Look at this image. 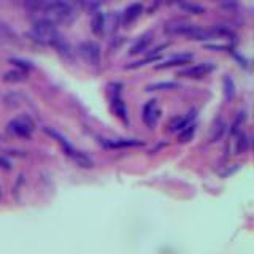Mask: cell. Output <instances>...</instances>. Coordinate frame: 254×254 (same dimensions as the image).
Returning a JSON list of instances; mask_svg holds the SVG:
<instances>
[{
	"instance_id": "cell-23",
	"label": "cell",
	"mask_w": 254,
	"mask_h": 254,
	"mask_svg": "<svg viewBox=\"0 0 254 254\" xmlns=\"http://www.w3.org/2000/svg\"><path fill=\"white\" fill-rule=\"evenodd\" d=\"M224 92H226V99H234V95H235V86H234V81H232V78H229L226 76L224 78Z\"/></svg>"
},
{
	"instance_id": "cell-21",
	"label": "cell",
	"mask_w": 254,
	"mask_h": 254,
	"mask_svg": "<svg viewBox=\"0 0 254 254\" xmlns=\"http://www.w3.org/2000/svg\"><path fill=\"white\" fill-rule=\"evenodd\" d=\"M224 132H226V123L219 121L216 126H214V129L211 130V135H210V143H214V141L221 140V137H222V135H224Z\"/></svg>"
},
{
	"instance_id": "cell-8",
	"label": "cell",
	"mask_w": 254,
	"mask_h": 254,
	"mask_svg": "<svg viewBox=\"0 0 254 254\" xmlns=\"http://www.w3.org/2000/svg\"><path fill=\"white\" fill-rule=\"evenodd\" d=\"M192 59V54L190 53H181V54H175L172 58L165 59L162 64L156 65V68H170V67H177V65H185V64L190 62Z\"/></svg>"
},
{
	"instance_id": "cell-24",
	"label": "cell",
	"mask_w": 254,
	"mask_h": 254,
	"mask_svg": "<svg viewBox=\"0 0 254 254\" xmlns=\"http://www.w3.org/2000/svg\"><path fill=\"white\" fill-rule=\"evenodd\" d=\"M11 62L13 64H16L19 68H22V70H30L32 68V65H30V62H27V61H21V59H11Z\"/></svg>"
},
{
	"instance_id": "cell-5",
	"label": "cell",
	"mask_w": 254,
	"mask_h": 254,
	"mask_svg": "<svg viewBox=\"0 0 254 254\" xmlns=\"http://www.w3.org/2000/svg\"><path fill=\"white\" fill-rule=\"evenodd\" d=\"M214 68H216V65L211 64V62H200V64H195V65H190V67H186V68L180 70L178 76L198 79V78H203L206 75H210Z\"/></svg>"
},
{
	"instance_id": "cell-16",
	"label": "cell",
	"mask_w": 254,
	"mask_h": 254,
	"mask_svg": "<svg viewBox=\"0 0 254 254\" xmlns=\"http://www.w3.org/2000/svg\"><path fill=\"white\" fill-rule=\"evenodd\" d=\"M27 78V71L24 70H11V71H6L3 75V81L6 83H19L24 81Z\"/></svg>"
},
{
	"instance_id": "cell-4",
	"label": "cell",
	"mask_w": 254,
	"mask_h": 254,
	"mask_svg": "<svg viewBox=\"0 0 254 254\" xmlns=\"http://www.w3.org/2000/svg\"><path fill=\"white\" fill-rule=\"evenodd\" d=\"M6 129L11 135H14V137L29 140L32 137V133H34V123H32L30 118L27 116H18L8 123Z\"/></svg>"
},
{
	"instance_id": "cell-6",
	"label": "cell",
	"mask_w": 254,
	"mask_h": 254,
	"mask_svg": "<svg viewBox=\"0 0 254 254\" xmlns=\"http://www.w3.org/2000/svg\"><path fill=\"white\" fill-rule=\"evenodd\" d=\"M81 58L91 64V65H99L100 64V46L95 42H83L78 48Z\"/></svg>"
},
{
	"instance_id": "cell-12",
	"label": "cell",
	"mask_w": 254,
	"mask_h": 254,
	"mask_svg": "<svg viewBox=\"0 0 254 254\" xmlns=\"http://www.w3.org/2000/svg\"><path fill=\"white\" fill-rule=\"evenodd\" d=\"M91 29L95 35H103L107 29V16L102 11H95L92 14V21H91Z\"/></svg>"
},
{
	"instance_id": "cell-22",
	"label": "cell",
	"mask_w": 254,
	"mask_h": 254,
	"mask_svg": "<svg viewBox=\"0 0 254 254\" xmlns=\"http://www.w3.org/2000/svg\"><path fill=\"white\" fill-rule=\"evenodd\" d=\"M250 146V140L243 132H238V140H237V154L246 153V149Z\"/></svg>"
},
{
	"instance_id": "cell-19",
	"label": "cell",
	"mask_w": 254,
	"mask_h": 254,
	"mask_svg": "<svg viewBox=\"0 0 254 254\" xmlns=\"http://www.w3.org/2000/svg\"><path fill=\"white\" fill-rule=\"evenodd\" d=\"M113 110H115V113L119 118H121L124 123L127 121V110H126V105H124V102L118 97V95L113 99Z\"/></svg>"
},
{
	"instance_id": "cell-15",
	"label": "cell",
	"mask_w": 254,
	"mask_h": 254,
	"mask_svg": "<svg viewBox=\"0 0 254 254\" xmlns=\"http://www.w3.org/2000/svg\"><path fill=\"white\" fill-rule=\"evenodd\" d=\"M188 124H190L189 116H175L169 124V130L170 132H180L183 127H186Z\"/></svg>"
},
{
	"instance_id": "cell-10",
	"label": "cell",
	"mask_w": 254,
	"mask_h": 254,
	"mask_svg": "<svg viewBox=\"0 0 254 254\" xmlns=\"http://www.w3.org/2000/svg\"><path fill=\"white\" fill-rule=\"evenodd\" d=\"M143 141L135 140V138H118V140H103V146L110 149H118V148H133V146H141Z\"/></svg>"
},
{
	"instance_id": "cell-18",
	"label": "cell",
	"mask_w": 254,
	"mask_h": 254,
	"mask_svg": "<svg viewBox=\"0 0 254 254\" xmlns=\"http://www.w3.org/2000/svg\"><path fill=\"white\" fill-rule=\"evenodd\" d=\"M194 133H195V124H188L186 127H183V129L178 132V141L188 143L190 138L194 137Z\"/></svg>"
},
{
	"instance_id": "cell-1",
	"label": "cell",
	"mask_w": 254,
	"mask_h": 254,
	"mask_svg": "<svg viewBox=\"0 0 254 254\" xmlns=\"http://www.w3.org/2000/svg\"><path fill=\"white\" fill-rule=\"evenodd\" d=\"M75 18V8L67 0H50L40 13H37V19L58 24H70Z\"/></svg>"
},
{
	"instance_id": "cell-11",
	"label": "cell",
	"mask_w": 254,
	"mask_h": 254,
	"mask_svg": "<svg viewBox=\"0 0 254 254\" xmlns=\"http://www.w3.org/2000/svg\"><path fill=\"white\" fill-rule=\"evenodd\" d=\"M192 27H194V24L180 21V22L167 24V26H165V32H167V34H170V35H183V37H188L190 29H192Z\"/></svg>"
},
{
	"instance_id": "cell-27",
	"label": "cell",
	"mask_w": 254,
	"mask_h": 254,
	"mask_svg": "<svg viewBox=\"0 0 254 254\" xmlns=\"http://www.w3.org/2000/svg\"><path fill=\"white\" fill-rule=\"evenodd\" d=\"M169 2H178V3H180V2H181V0H169Z\"/></svg>"
},
{
	"instance_id": "cell-13",
	"label": "cell",
	"mask_w": 254,
	"mask_h": 254,
	"mask_svg": "<svg viewBox=\"0 0 254 254\" xmlns=\"http://www.w3.org/2000/svg\"><path fill=\"white\" fill-rule=\"evenodd\" d=\"M151 42H153V32H146V34L141 35L137 42H135V45L130 48V54L135 56L138 53H145L148 50V46L151 45Z\"/></svg>"
},
{
	"instance_id": "cell-7",
	"label": "cell",
	"mask_w": 254,
	"mask_h": 254,
	"mask_svg": "<svg viewBox=\"0 0 254 254\" xmlns=\"http://www.w3.org/2000/svg\"><path fill=\"white\" fill-rule=\"evenodd\" d=\"M141 118H143V123L146 124V127L153 129V127L157 124L159 118H161V108L157 105V100H149L145 103Z\"/></svg>"
},
{
	"instance_id": "cell-17",
	"label": "cell",
	"mask_w": 254,
	"mask_h": 254,
	"mask_svg": "<svg viewBox=\"0 0 254 254\" xmlns=\"http://www.w3.org/2000/svg\"><path fill=\"white\" fill-rule=\"evenodd\" d=\"M180 84L175 81H159L146 86V91H170V89H177Z\"/></svg>"
},
{
	"instance_id": "cell-3",
	"label": "cell",
	"mask_w": 254,
	"mask_h": 254,
	"mask_svg": "<svg viewBox=\"0 0 254 254\" xmlns=\"http://www.w3.org/2000/svg\"><path fill=\"white\" fill-rule=\"evenodd\" d=\"M48 135H50L51 138H54L56 141L59 143L61 145V148H62V151L65 153L71 161H73L76 165H79V167H83V169H91V167L94 165V162H92V159L89 157V156H86L84 153H81V151H78V149H75L73 146L70 145V141L64 137V135H61L58 130H54V129H50V127H45L43 129Z\"/></svg>"
},
{
	"instance_id": "cell-14",
	"label": "cell",
	"mask_w": 254,
	"mask_h": 254,
	"mask_svg": "<svg viewBox=\"0 0 254 254\" xmlns=\"http://www.w3.org/2000/svg\"><path fill=\"white\" fill-rule=\"evenodd\" d=\"M0 42L18 43V35H16V32L3 21H0Z\"/></svg>"
},
{
	"instance_id": "cell-2",
	"label": "cell",
	"mask_w": 254,
	"mask_h": 254,
	"mask_svg": "<svg viewBox=\"0 0 254 254\" xmlns=\"http://www.w3.org/2000/svg\"><path fill=\"white\" fill-rule=\"evenodd\" d=\"M30 37L40 45H48V46H58L61 43V35L58 27L51 22H46L42 19H37L34 26L30 29Z\"/></svg>"
},
{
	"instance_id": "cell-20",
	"label": "cell",
	"mask_w": 254,
	"mask_h": 254,
	"mask_svg": "<svg viewBox=\"0 0 254 254\" xmlns=\"http://www.w3.org/2000/svg\"><path fill=\"white\" fill-rule=\"evenodd\" d=\"M180 6H181L186 13H190V14H202V13H205V8H203V6L195 5V3L185 2V0H181V2H180Z\"/></svg>"
},
{
	"instance_id": "cell-9",
	"label": "cell",
	"mask_w": 254,
	"mask_h": 254,
	"mask_svg": "<svg viewBox=\"0 0 254 254\" xmlns=\"http://www.w3.org/2000/svg\"><path fill=\"white\" fill-rule=\"evenodd\" d=\"M141 13H143V5L141 3L129 5L123 13V24H124V26H130L132 22H135L140 18Z\"/></svg>"
},
{
	"instance_id": "cell-25",
	"label": "cell",
	"mask_w": 254,
	"mask_h": 254,
	"mask_svg": "<svg viewBox=\"0 0 254 254\" xmlns=\"http://www.w3.org/2000/svg\"><path fill=\"white\" fill-rule=\"evenodd\" d=\"M0 169H3V170H11V162L8 161V159H6L3 154H0Z\"/></svg>"
},
{
	"instance_id": "cell-26",
	"label": "cell",
	"mask_w": 254,
	"mask_h": 254,
	"mask_svg": "<svg viewBox=\"0 0 254 254\" xmlns=\"http://www.w3.org/2000/svg\"><path fill=\"white\" fill-rule=\"evenodd\" d=\"M218 2L224 3V5H230V3H235V0H218Z\"/></svg>"
}]
</instances>
